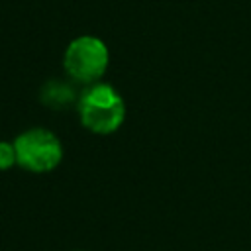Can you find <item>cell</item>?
Here are the masks:
<instances>
[{
  "instance_id": "2",
  "label": "cell",
  "mask_w": 251,
  "mask_h": 251,
  "mask_svg": "<svg viewBox=\"0 0 251 251\" xmlns=\"http://www.w3.org/2000/svg\"><path fill=\"white\" fill-rule=\"evenodd\" d=\"M18 163L31 173H49L63 159V147L55 133L49 129H27L14 141Z\"/></svg>"
},
{
  "instance_id": "4",
  "label": "cell",
  "mask_w": 251,
  "mask_h": 251,
  "mask_svg": "<svg viewBox=\"0 0 251 251\" xmlns=\"http://www.w3.org/2000/svg\"><path fill=\"white\" fill-rule=\"evenodd\" d=\"M41 98L51 108H65L73 100V90L63 82H49L45 84Z\"/></svg>"
},
{
  "instance_id": "5",
  "label": "cell",
  "mask_w": 251,
  "mask_h": 251,
  "mask_svg": "<svg viewBox=\"0 0 251 251\" xmlns=\"http://www.w3.org/2000/svg\"><path fill=\"white\" fill-rule=\"evenodd\" d=\"M14 163H18V157H16V147H14V143H6V141H0V171H4V169H10Z\"/></svg>"
},
{
  "instance_id": "1",
  "label": "cell",
  "mask_w": 251,
  "mask_h": 251,
  "mask_svg": "<svg viewBox=\"0 0 251 251\" xmlns=\"http://www.w3.org/2000/svg\"><path fill=\"white\" fill-rule=\"evenodd\" d=\"M78 116L92 133H112L126 118V104L122 96L108 84H96L84 92L78 102Z\"/></svg>"
},
{
  "instance_id": "3",
  "label": "cell",
  "mask_w": 251,
  "mask_h": 251,
  "mask_svg": "<svg viewBox=\"0 0 251 251\" xmlns=\"http://www.w3.org/2000/svg\"><path fill=\"white\" fill-rule=\"evenodd\" d=\"M106 45L92 35L75 39L65 51V69L78 82H94L108 67Z\"/></svg>"
}]
</instances>
